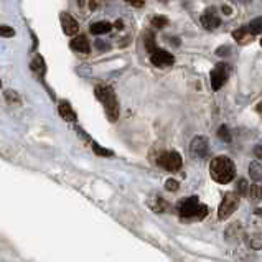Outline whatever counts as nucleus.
<instances>
[{"instance_id": "16", "label": "nucleus", "mask_w": 262, "mask_h": 262, "mask_svg": "<svg viewBox=\"0 0 262 262\" xmlns=\"http://www.w3.org/2000/svg\"><path fill=\"white\" fill-rule=\"evenodd\" d=\"M149 205H150V208H152L155 213H164L165 209L168 208V205H167L165 200L162 196H154V200H150Z\"/></svg>"}, {"instance_id": "3", "label": "nucleus", "mask_w": 262, "mask_h": 262, "mask_svg": "<svg viewBox=\"0 0 262 262\" xmlns=\"http://www.w3.org/2000/svg\"><path fill=\"white\" fill-rule=\"evenodd\" d=\"M94 94L99 101L102 102L107 119L110 122L117 120L119 119V101H117V96H115L112 87L110 86H96Z\"/></svg>"}, {"instance_id": "32", "label": "nucleus", "mask_w": 262, "mask_h": 262, "mask_svg": "<svg viewBox=\"0 0 262 262\" xmlns=\"http://www.w3.org/2000/svg\"><path fill=\"white\" fill-rule=\"evenodd\" d=\"M115 28H119V30H122V28H124V25H122V22H120V20L115 22Z\"/></svg>"}, {"instance_id": "21", "label": "nucleus", "mask_w": 262, "mask_h": 262, "mask_svg": "<svg viewBox=\"0 0 262 262\" xmlns=\"http://www.w3.org/2000/svg\"><path fill=\"white\" fill-rule=\"evenodd\" d=\"M5 99H7L9 104H15V106H19V104L22 102L20 101V96L17 94L15 91H5Z\"/></svg>"}, {"instance_id": "1", "label": "nucleus", "mask_w": 262, "mask_h": 262, "mask_svg": "<svg viewBox=\"0 0 262 262\" xmlns=\"http://www.w3.org/2000/svg\"><path fill=\"white\" fill-rule=\"evenodd\" d=\"M209 175H211V178L216 183H231L236 177V167L229 157L219 155L216 159H213L211 164H209Z\"/></svg>"}, {"instance_id": "18", "label": "nucleus", "mask_w": 262, "mask_h": 262, "mask_svg": "<svg viewBox=\"0 0 262 262\" xmlns=\"http://www.w3.org/2000/svg\"><path fill=\"white\" fill-rule=\"evenodd\" d=\"M247 30H249V33L252 35V37L254 35L262 33V17H257V19L251 20V23L247 25Z\"/></svg>"}, {"instance_id": "11", "label": "nucleus", "mask_w": 262, "mask_h": 262, "mask_svg": "<svg viewBox=\"0 0 262 262\" xmlns=\"http://www.w3.org/2000/svg\"><path fill=\"white\" fill-rule=\"evenodd\" d=\"M69 46H71V50L78 51V53H83V55H87L91 51V45L84 35H78L76 38H73Z\"/></svg>"}, {"instance_id": "4", "label": "nucleus", "mask_w": 262, "mask_h": 262, "mask_svg": "<svg viewBox=\"0 0 262 262\" xmlns=\"http://www.w3.org/2000/svg\"><path fill=\"white\" fill-rule=\"evenodd\" d=\"M237 206H239V195L234 193V191L226 193V196L223 198V201H221V205L218 208V218L221 221L228 219L237 209Z\"/></svg>"}, {"instance_id": "22", "label": "nucleus", "mask_w": 262, "mask_h": 262, "mask_svg": "<svg viewBox=\"0 0 262 262\" xmlns=\"http://www.w3.org/2000/svg\"><path fill=\"white\" fill-rule=\"evenodd\" d=\"M237 193H239V196H246L249 193V185L244 178H241L239 182H237Z\"/></svg>"}, {"instance_id": "26", "label": "nucleus", "mask_w": 262, "mask_h": 262, "mask_svg": "<svg viewBox=\"0 0 262 262\" xmlns=\"http://www.w3.org/2000/svg\"><path fill=\"white\" fill-rule=\"evenodd\" d=\"M152 25H155L157 28H164V27L168 25V19H167V17H154Z\"/></svg>"}, {"instance_id": "20", "label": "nucleus", "mask_w": 262, "mask_h": 262, "mask_svg": "<svg viewBox=\"0 0 262 262\" xmlns=\"http://www.w3.org/2000/svg\"><path fill=\"white\" fill-rule=\"evenodd\" d=\"M249 173H251V177L254 180H260L262 178V167L257 164V162H252V164L249 165Z\"/></svg>"}, {"instance_id": "5", "label": "nucleus", "mask_w": 262, "mask_h": 262, "mask_svg": "<svg viewBox=\"0 0 262 262\" xmlns=\"http://www.w3.org/2000/svg\"><path fill=\"white\" fill-rule=\"evenodd\" d=\"M157 164L162 168H165L167 172H178L183 165V159H182V155L178 152H175V150H168V152H164L159 157Z\"/></svg>"}, {"instance_id": "7", "label": "nucleus", "mask_w": 262, "mask_h": 262, "mask_svg": "<svg viewBox=\"0 0 262 262\" xmlns=\"http://www.w3.org/2000/svg\"><path fill=\"white\" fill-rule=\"evenodd\" d=\"M190 152L196 159H205L209 154V145L205 137H195L190 145Z\"/></svg>"}, {"instance_id": "19", "label": "nucleus", "mask_w": 262, "mask_h": 262, "mask_svg": "<svg viewBox=\"0 0 262 262\" xmlns=\"http://www.w3.org/2000/svg\"><path fill=\"white\" fill-rule=\"evenodd\" d=\"M145 48H147V51L150 55L155 53L157 50V45H155V37H154V33L152 32H147V35H145Z\"/></svg>"}, {"instance_id": "25", "label": "nucleus", "mask_w": 262, "mask_h": 262, "mask_svg": "<svg viewBox=\"0 0 262 262\" xmlns=\"http://www.w3.org/2000/svg\"><path fill=\"white\" fill-rule=\"evenodd\" d=\"M14 35H15V30L12 27H9V25H0V37L10 38V37H14Z\"/></svg>"}, {"instance_id": "6", "label": "nucleus", "mask_w": 262, "mask_h": 262, "mask_svg": "<svg viewBox=\"0 0 262 262\" xmlns=\"http://www.w3.org/2000/svg\"><path fill=\"white\" fill-rule=\"evenodd\" d=\"M228 66L224 65V63H219L216 65V68L211 71V87L213 91H219L223 84L226 83V79H228Z\"/></svg>"}, {"instance_id": "36", "label": "nucleus", "mask_w": 262, "mask_h": 262, "mask_svg": "<svg viewBox=\"0 0 262 262\" xmlns=\"http://www.w3.org/2000/svg\"><path fill=\"white\" fill-rule=\"evenodd\" d=\"M260 45H262V40H260Z\"/></svg>"}, {"instance_id": "10", "label": "nucleus", "mask_w": 262, "mask_h": 262, "mask_svg": "<svg viewBox=\"0 0 262 262\" xmlns=\"http://www.w3.org/2000/svg\"><path fill=\"white\" fill-rule=\"evenodd\" d=\"M219 17L214 14V9H209L206 10L205 14L201 15V25L206 28V30H214V28L219 27Z\"/></svg>"}, {"instance_id": "29", "label": "nucleus", "mask_w": 262, "mask_h": 262, "mask_svg": "<svg viewBox=\"0 0 262 262\" xmlns=\"http://www.w3.org/2000/svg\"><path fill=\"white\" fill-rule=\"evenodd\" d=\"M125 2L130 4V5H134V7H144L145 0H125Z\"/></svg>"}, {"instance_id": "15", "label": "nucleus", "mask_w": 262, "mask_h": 262, "mask_svg": "<svg viewBox=\"0 0 262 262\" xmlns=\"http://www.w3.org/2000/svg\"><path fill=\"white\" fill-rule=\"evenodd\" d=\"M232 38H234L237 43H247L252 40V35L249 33L247 27H244V28H239V30L232 32Z\"/></svg>"}, {"instance_id": "35", "label": "nucleus", "mask_w": 262, "mask_h": 262, "mask_svg": "<svg viewBox=\"0 0 262 262\" xmlns=\"http://www.w3.org/2000/svg\"><path fill=\"white\" fill-rule=\"evenodd\" d=\"M0 87H2V81H0Z\"/></svg>"}, {"instance_id": "24", "label": "nucleus", "mask_w": 262, "mask_h": 262, "mask_svg": "<svg viewBox=\"0 0 262 262\" xmlns=\"http://www.w3.org/2000/svg\"><path fill=\"white\" fill-rule=\"evenodd\" d=\"M218 137H219L223 142H231V136H229L228 127H226V125H221L219 130H218Z\"/></svg>"}, {"instance_id": "14", "label": "nucleus", "mask_w": 262, "mask_h": 262, "mask_svg": "<svg viewBox=\"0 0 262 262\" xmlns=\"http://www.w3.org/2000/svg\"><path fill=\"white\" fill-rule=\"evenodd\" d=\"M89 30L92 35H104L112 30V25H110L109 22H96V23H92Z\"/></svg>"}, {"instance_id": "31", "label": "nucleus", "mask_w": 262, "mask_h": 262, "mask_svg": "<svg viewBox=\"0 0 262 262\" xmlns=\"http://www.w3.org/2000/svg\"><path fill=\"white\" fill-rule=\"evenodd\" d=\"M223 14H224V15H231V14H232L231 7H226V5H224V7H223Z\"/></svg>"}, {"instance_id": "34", "label": "nucleus", "mask_w": 262, "mask_h": 262, "mask_svg": "<svg viewBox=\"0 0 262 262\" xmlns=\"http://www.w3.org/2000/svg\"><path fill=\"white\" fill-rule=\"evenodd\" d=\"M257 112H262V102L257 106Z\"/></svg>"}, {"instance_id": "28", "label": "nucleus", "mask_w": 262, "mask_h": 262, "mask_svg": "<svg viewBox=\"0 0 262 262\" xmlns=\"http://www.w3.org/2000/svg\"><path fill=\"white\" fill-rule=\"evenodd\" d=\"M251 247L252 249H262V236H254V237H251Z\"/></svg>"}, {"instance_id": "30", "label": "nucleus", "mask_w": 262, "mask_h": 262, "mask_svg": "<svg viewBox=\"0 0 262 262\" xmlns=\"http://www.w3.org/2000/svg\"><path fill=\"white\" fill-rule=\"evenodd\" d=\"M254 155L257 157V159H262V145H257V147L254 149Z\"/></svg>"}, {"instance_id": "33", "label": "nucleus", "mask_w": 262, "mask_h": 262, "mask_svg": "<svg viewBox=\"0 0 262 262\" xmlns=\"http://www.w3.org/2000/svg\"><path fill=\"white\" fill-rule=\"evenodd\" d=\"M76 2H78V5H79V7H84L86 0H76Z\"/></svg>"}, {"instance_id": "27", "label": "nucleus", "mask_w": 262, "mask_h": 262, "mask_svg": "<svg viewBox=\"0 0 262 262\" xmlns=\"http://www.w3.org/2000/svg\"><path fill=\"white\" fill-rule=\"evenodd\" d=\"M165 188L168 191H177L178 190V182H177V180H173V178H168L165 182Z\"/></svg>"}, {"instance_id": "12", "label": "nucleus", "mask_w": 262, "mask_h": 262, "mask_svg": "<svg viewBox=\"0 0 262 262\" xmlns=\"http://www.w3.org/2000/svg\"><path fill=\"white\" fill-rule=\"evenodd\" d=\"M58 112H60L61 117L68 122H76V119H78V115L73 110L71 104L66 102V101H61L60 104H58Z\"/></svg>"}, {"instance_id": "9", "label": "nucleus", "mask_w": 262, "mask_h": 262, "mask_svg": "<svg viewBox=\"0 0 262 262\" xmlns=\"http://www.w3.org/2000/svg\"><path fill=\"white\" fill-rule=\"evenodd\" d=\"M60 20H61L63 32H65L66 35H69V37H73V35H76L79 32V23L74 20L69 14H61Z\"/></svg>"}, {"instance_id": "17", "label": "nucleus", "mask_w": 262, "mask_h": 262, "mask_svg": "<svg viewBox=\"0 0 262 262\" xmlns=\"http://www.w3.org/2000/svg\"><path fill=\"white\" fill-rule=\"evenodd\" d=\"M247 196L251 198V201H254V203L260 201V200H262V186H259L257 183L251 185V186H249V193H247Z\"/></svg>"}, {"instance_id": "8", "label": "nucleus", "mask_w": 262, "mask_h": 262, "mask_svg": "<svg viewBox=\"0 0 262 262\" xmlns=\"http://www.w3.org/2000/svg\"><path fill=\"white\" fill-rule=\"evenodd\" d=\"M150 61H152V65H155L157 68H165V66L173 65L175 58L172 53H168L165 50H157L155 53L150 55Z\"/></svg>"}, {"instance_id": "2", "label": "nucleus", "mask_w": 262, "mask_h": 262, "mask_svg": "<svg viewBox=\"0 0 262 262\" xmlns=\"http://www.w3.org/2000/svg\"><path fill=\"white\" fill-rule=\"evenodd\" d=\"M178 214L183 221H201L208 216V208L196 196H190L178 203Z\"/></svg>"}, {"instance_id": "23", "label": "nucleus", "mask_w": 262, "mask_h": 262, "mask_svg": "<svg viewBox=\"0 0 262 262\" xmlns=\"http://www.w3.org/2000/svg\"><path fill=\"white\" fill-rule=\"evenodd\" d=\"M92 150H94V154L101 155V157H112V155H114L112 152H110V150L102 149L101 145H97L96 142H92Z\"/></svg>"}, {"instance_id": "13", "label": "nucleus", "mask_w": 262, "mask_h": 262, "mask_svg": "<svg viewBox=\"0 0 262 262\" xmlns=\"http://www.w3.org/2000/svg\"><path fill=\"white\" fill-rule=\"evenodd\" d=\"M30 68H32V71L37 74V76L40 78H43L45 76V73H46V65H45V60L40 55H35L33 56V60L30 63Z\"/></svg>"}]
</instances>
